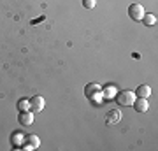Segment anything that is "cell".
<instances>
[{
    "label": "cell",
    "mask_w": 158,
    "mask_h": 151,
    "mask_svg": "<svg viewBox=\"0 0 158 151\" xmlns=\"http://www.w3.org/2000/svg\"><path fill=\"white\" fill-rule=\"evenodd\" d=\"M85 95H86V99H90L93 104L100 102V99H102V86L98 83L86 84L85 86Z\"/></svg>",
    "instance_id": "cell-1"
},
{
    "label": "cell",
    "mask_w": 158,
    "mask_h": 151,
    "mask_svg": "<svg viewBox=\"0 0 158 151\" xmlns=\"http://www.w3.org/2000/svg\"><path fill=\"white\" fill-rule=\"evenodd\" d=\"M116 100H118L119 106H132L134 100H135V93L128 91V90H123V91L116 93Z\"/></svg>",
    "instance_id": "cell-2"
},
{
    "label": "cell",
    "mask_w": 158,
    "mask_h": 151,
    "mask_svg": "<svg viewBox=\"0 0 158 151\" xmlns=\"http://www.w3.org/2000/svg\"><path fill=\"white\" fill-rule=\"evenodd\" d=\"M18 123L21 125V127H30V125L34 123V111L28 109V111H19L18 114Z\"/></svg>",
    "instance_id": "cell-3"
},
{
    "label": "cell",
    "mask_w": 158,
    "mask_h": 151,
    "mask_svg": "<svg viewBox=\"0 0 158 151\" xmlns=\"http://www.w3.org/2000/svg\"><path fill=\"white\" fill-rule=\"evenodd\" d=\"M144 7L141 6V4H132V6L128 7V16L134 19V21H141L142 16H144Z\"/></svg>",
    "instance_id": "cell-4"
},
{
    "label": "cell",
    "mask_w": 158,
    "mask_h": 151,
    "mask_svg": "<svg viewBox=\"0 0 158 151\" xmlns=\"http://www.w3.org/2000/svg\"><path fill=\"white\" fill-rule=\"evenodd\" d=\"M30 109L34 112H40L42 109H44V99L40 95H37V97H34L32 100H30Z\"/></svg>",
    "instance_id": "cell-5"
},
{
    "label": "cell",
    "mask_w": 158,
    "mask_h": 151,
    "mask_svg": "<svg viewBox=\"0 0 158 151\" xmlns=\"http://www.w3.org/2000/svg\"><path fill=\"white\" fill-rule=\"evenodd\" d=\"M39 144H40V141H39V137L37 135H28V137H25V149H35V148H39Z\"/></svg>",
    "instance_id": "cell-6"
},
{
    "label": "cell",
    "mask_w": 158,
    "mask_h": 151,
    "mask_svg": "<svg viewBox=\"0 0 158 151\" xmlns=\"http://www.w3.org/2000/svg\"><path fill=\"white\" fill-rule=\"evenodd\" d=\"M132 106L135 107L137 112H146L148 107H149V104H148L146 99H141V97H135V100H134V104Z\"/></svg>",
    "instance_id": "cell-7"
},
{
    "label": "cell",
    "mask_w": 158,
    "mask_h": 151,
    "mask_svg": "<svg viewBox=\"0 0 158 151\" xmlns=\"http://www.w3.org/2000/svg\"><path fill=\"white\" fill-rule=\"evenodd\" d=\"M135 93V97H141V99H148V97L151 95V88L148 86V84H141L139 88L134 91Z\"/></svg>",
    "instance_id": "cell-8"
},
{
    "label": "cell",
    "mask_w": 158,
    "mask_h": 151,
    "mask_svg": "<svg viewBox=\"0 0 158 151\" xmlns=\"http://www.w3.org/2000/svg\"><path fill=\"white\" fill-rule=\"evenodd\" d=\"M114 97H116V88H114L113 84H109L106 88L102 90V99H106V100H113Z\"/></svg>",
    "instance_id": "cell-9"
},
{
    "label": "cell",
    "mask_w": 158,
    "mask_h": 151,
    "mask_svg": "<svg viewBox=\"0 0 158 151\" xmlns=\"http://www.w3.org/2000/svg\"><path fill=\"white\" fill-rule=\"evenodd\" d=\"M144 25H148V27H151V25H155L156 23V16L155 14H151V12H144V16H142L141 19Z\"/></svg>",
    "instance_id": "cell-10"
},
{
    "label": "cell",
    "mask_w": 158,
    "mask_h": 151,
    "mask_svg": "<svg viewBox=\"0 0 158 151\" xmlns=\"http://www.w3.org/2000/svg\"><path fill=\"white\" fill-rule=\"evenodd\" d=\"M119 118H121V114H119L118 111H109L107 123H116V121H119Z\"/></svg>",
    "instance_id": "cell-11"
},
{
    "label": "cell",
    "mask_w": 158,
    "mask_h": 151,
    "mask_svg": "<svg viewBox=\"0 0 158 151\" xmlns=\"http://www.w3.org/2000/svg\"><path fill=\"white\" fill-rule=\"evenodd\" d=\"M18 109H19V111H28V109H30L28 99H21V100L18 102Z\"/></svg>",
    "instance_id": "cell-12"
},
{
    "label": "cell",
    "mask_w": 158,
    "mask_h": 151,
    "mask_svg": "<svg viewBox=\"0 0 158 151\" xmlns=\"http://www.w3.org/2000/svg\"><path fill=\"white\" fill-rule=\"evenodd\" d=\"M19 139H25L21 134H12V144L14 146H19V144H23L25 141H19Z\"/></svg>",
    "instance_id": "cell-13"
},
{
    "label": "cell",
    "mask_w": 158,
    "mask_h": 151,
    "mask_svg": "<svg viewBox=\"0 0 158 151\" xmlns=\"http://www.w3.org/2000/svg\"><path fill=\"white\" fill-rule=\"evenodd\" d=\"M97 4V0H83V7L85 9H93Z\"/></svg>",
    "instance_id": "cell-14"
}]
</instances>
